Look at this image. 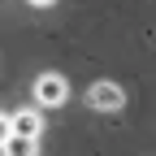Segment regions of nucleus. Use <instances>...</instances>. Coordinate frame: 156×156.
Segmentation results:
<instances>
[{"instance_id": "nucleus-1", "label": "nucleus", "mask_w": 156, "mask_h": 156, "mask_svg": "<svg viewBox=\"0 0 156 156\" xmlns=\"http://www.w3.org/2000/svg\"><path fill=\"white\" fill-rule=\"evenodd\" d=\"M65 100H69V83H65V74L48 69V74L35 78V104H39V108H61Z\"/></svg>"}, {"instance_id": "nucleus-2", "label": "nucleus", "mask_w": 156, "mask_h": 156, "mask_svg": "<svg viewBox=\"0 0 156 156\" xmlns=\"http://www.w3.org/2000/svg\"><path fill=\"white\" fill-rule=\"evenodd\" d=\"M87 104L95 113H117V108H126V91L117 83H108V78H100V83L87 87Z\"/></svg>"}, {"instance_id": "nucleus-3", "label": "nucleus", "mask_w": 156, "mask_h": 156, "mask_svg": "<svg viewBox=\"0 0 156 156\" xmlns=\"http://www.w3.org/2000/svg\"><path fill=\"white\" fill-rule=\"evenodd\" d=\"M9 130L17 139H39L44 134V117H39V108H17V113H9Z\"/></svg>"}, {"instance_id": "nucleus-4", "label": "nucleus", "mask_w": 156, "mask_h": 156, "mask_svg": "<svg viewBox=\"0 0 156 156\" xmlns=\"http://www.w3.org/2000/svg\"><path fill=\"white\" fill-rule=\"evenodd\" d=\"M0 152L5 156H39V139H17V134H9L0 143Z\"/></svg>"}, {"instance_id": "nucleus-5", "label": "nucleus", "mask_w": 156, "mask_h": 156, "mask_svg": "<svg viewBox=\"0 0 156 156\" xmlns=\"http://www.w3.org/2000/svg\"><path fill=\"white\" fill-rule=\"evenodd\" d=\"M9 134H13V130H9V117H5V113H0V143H5V139H9Z\"/></svg>"}, {"instance_id": "nucleus-6", "label": "nucleus", "mask_w": 156, "mask_h": 156, "mask_svg": "<svg viewBox=\"0 0 156 156\" xmlns=\"http://www.w3.org/2000/svg\"><path fill=\"white\" fill-rule=\"evenodd\" d=\"M26 5H35V9H48V5H56V0H26Z\"/></svg>"}]
</instances>
